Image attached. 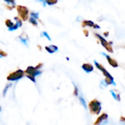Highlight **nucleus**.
<instances>
[{"instance_id":"nucleus-1","label":"nucleus","mask_w":125,"mask_h":125,"mask_svg":"<svg viewBox=\"0 0 125 125\" xmlns=\"http://www.w3.org/2000/svg\"><path fill=\"white\" fill-rule=\"evenodd\" d=\"M25 74H26V76L29 79L31 80L33 83H35L36 82V80H35V77L40 75L42 73V71L40 70L39 69H37L36 67H32V66H29L26 68V70L24 71Z\"/></svg>"},{"instance_id":"nucleus-2","label":"nucleus","mask_w":125,"mask_h":125,"mask_svg":"<svg viewBox=\"0 0 125 125\" xmlns=\"http://www.w3.org/2000/svg\"><path fill=\"white\" fill-rule=\"evenodd\" d=\"M89 108L91 114L94 115H99L102 111L101 103L98 100L94 99L89 103Z\"/></svg>"},{"instance_id":"nucleus-3","label":"nucleus","mask_w":125,"mask_h":125,"mask_svg":"<svg viewBox=\"0 0 125 125\" xmlns=\"http://www.w3.org/2000/svg\"><path fill=\"white\" fill-rule=\"evenodd\" d=\"M94 35L99 40L100 42L101 43V45H103V47H104V48L109 53H114V49L113 47L111 45L112 42H108L107 41L102 35L97 34V33H94Z\"/></svg>"},{"instance_id":"nucleus-4","label":"nucleus","mask_w":125,"mask_h":125,"mask_svg":"<svg viewBox=\"0 0 125 125\" xmlns=\"http://www.w3.org/2000/svg\"><path fill=\"white\" fill-rule=\"evenodd\" d=\"M24 75H25L24 71L19 69V70H17L16 71L10 73L7 77V79L9 81H19L20 79H21Z\"/></svg>"},{"instance_id":"nucleus-5","label":"nucleus","mask_w":125,"mask_h":125,"mask_svg":"<svg viewBox=\"0 0 125 125\" xmlns=\"http://www.w3.org/2000/svg\"><path fill=\"white\" fill-rule=\"evenodd\" d=\"M16 8H17L18 15L21 18V20L26 21L28 19L29 15V11L28 8L24 6H22V5H18L16 7Z\"/></svg>"},{"instance_id":"nucleus-6","label":"nucleus","mask_w":125,"mask_h":125,"mask_svg":"<svg viewBox=\"0 0 125 125\" xmlns=\"http://www.w3.org/2000/svg\"><path fill=\"white\" fill-rule=\"evenodd\" d=\"M94 64H95V66H96V67L99 70H100L102 73H103V75L105 76V78H109V79H114V77L109 73V72L104 67V66H103V64H100L99 62H97V61H94Z\"/></svg>"},{"instance_id":"nucleus-7","label":"nucleus","mask_w":125,"mask_h":125,"mask_svg":"<svg viewBox=\"0 0 125 125\" xmlns=\"http://www.w3.org/2000/svg\"><path fill=\"white\" fill-rule=\"evenodd\" d=\"M108 121V115L105 113L101 114L95 121L94 125H107Z\"/></svg>"},{"instance_id":"nucleus-8","label":"nucleus","mask_w":125,"mask_h":125,"mask_svg":"<svg viewBox=\"0 0 125 125\" xmlns=\"http://www.w3.org/2000/svg\"><path fill=\"white\" fill-rule=\"evenodd\" d=\"M101 54L103 55V56L106 58V59H107L108 64H109L111 67H114V68H116V67H119V64H118V62H117V61H116V59H113V58H112L111 56H110L108 54H106V53H101Z\"/></svg>"},{"instance_id":"nucleus-9","label":"nucleus","mask_w":125,"mask_h":125,"mask_svg":"<svg viewBox=\"0 0 125 125\" xmlns=\"http://www.w3.org/2000/svg\"><path fill=\"white\" fill-rule=\"evenodd\" d=\"M18 40L21 41V43H23V45H25L26 47H28L29 45V39L28 35L26 34V33L25 32H22L21 34V35L18 37Z\"/></svg>"},{"instance_id":"nucleus-10","label":"nucleus","mask_w":125,"mask_h":125,"mask_svg":"<svg viewBox=\"0 0 125 125\" xmlns=\"http://www.w3.org/2000/svg\"><path fill=\"white\" fill-rule=\"evenodd\" d=\"M82 69L86 73H90L92 72H93L94 70V67L92 64H89V63H85L82 65Z\"/></svg>"},{"instance_id":"nucleus-11","label":"nucleus","mask_w":125,"mask_h":125,"mask_svg":"<svg viewBox=\"0 0 125 125\" xmlns=\"http://www.w3.org/2000/svg\"><path fill=\"white\" fill-rule=\"evenodd\" d=\"M45 49L49 53H53L58 51V50H59L58 47L56 45H48V46H45Z\"/></svg>"},{"instance_id":"nucleus-12","label":"nucleus","mask_w":125,"mask_h":125,"mask_svg":"<svg viewBox=\"0 0 125 125\" xmlns=\"http://www.w3.org/2000/svg\"><path fill=\"white\" fill-rule=\"evenodd\" d=\"M94 23L92 21H90V20H84L82 21V26L83 27H86V26H88V27H92L93 28L94 26Z\"/></svg>"},{"instance_id":"nucleus-13","label":"nucleus","mask_w":125,"mask_h":125,"mask_svg":"<svg viewBox=\"0 0 125 125\" xmlns=\"http://www.w3.org/2000/svg\"><path fill=\"white\" fill-rule=\"evenodd\" d=\"M110 92H111V95L113 96V97L114 98V100H116L118 102H120L121 101V97H120V94H119L116 93V92L114 91V90H111Z\"/></svg>"},{"instance_id":"nucleus-14","label":"nucleus","mask_w":125,"mask_h":125,"mask_svg":"<svg viewBox=\"0 0 125 125\" xmlns=\"http://www.w3.org/2000/svg\"><path fill=\"white\" fill-rule=\"evenodd\" d=\"M40 37H45L48 40L51 41V37L49 36L48 33V32H46V31H42V32H41V34H40Z\"/></svg>"},{"instance_id":"nucleus-15","label":"nucleus","mask_w":125,"mask_h":125,"mask_svg":"<svg viewBox=\"0 0 125 125\" xmlns=\"http://www.w3.org/2000/svg\"><path fill=\"white\" fill-rule=\"evenodd\" d=\"M79 100H80L81 105L83 106V108H84L85 109H87V105H86V100H84V98H83L82 96H79Z\"/></svg>"},{"instance_id":"nucleus-16","label":"nucleus","mask_w":125,"mask_h":125,"mask_svg":"<svg viewBox=\"0 0 125 125\" xmlns=\"http://www.w3.org/2000/svg\"><path fill=\"white\" fill-rule=\"evenodd\" d=\"M44 1H45V4H47L49 6L54 5L58 2V0H44Z\"/></svg>"},{"instance_id":"nucleus-17","label":"nucleus","mask_w":125,"mask_h":125,"mask_svg":"<svg viewBox=\"0 0 125 125\" xmlns=\"http://www.w3.org/2000/svg\"><path fill=\"white\" fill-rule=\"evenodd\" d=\"M29 15H30V17H32V18H34L37 20V19H39L40 13L37 12H30Z\"/></svg>"},{"instance_id":"nucleus-18","label":"nucleus","mask_w":125,"mask_h":125,"mask_svg":"<svg viewBox=\"0 0 125 125\" xmlns=\"http://www.w3.org/2000/svg\"><path fill=\"white\" fill-rule=\"evenodd\" d=\"M14 20L15 21V23L19 26V27H21L22 26V25H23V23H22V20L20 18H18V17H15L14 18Z\"/></svg>"},{"instance_id":"nucleus-19","label":"nucleus","mask_w":125,"mask_h":125,"mask_svg":"<svg viewBox=\"0 0 125 125\" xmlns=\"http://www.w3.org/2000/svg\"><path fill=\"white\" fill-rule=\"evenodd\" d=\"M29 23H31L32 25H34V26H37V24H38V23H37V19H35V18H32V17H30L29 18Z\"/></svg>"},{"instance_id":"nucleus-20","label":"nucleus","mask_w":125,"mask_h":125,"mask_svg":"<svg viewBox=\"0 0 125 125\" xmlns=\"http://www.w3.org/2000/svg\"><path fill=\"white\" fill-rule=\"evenodd\" d=\"M14 24H15V23H13L12 22V21H11V20H10V19H7V20H6V21H5V25L7 26V28H8V29H9V28H10V27H12Z\"/></svg>"},{"instance_id":"nucleus-21","label":"nucleus","mask_w":125,"mask_h":125,"mask_svg":"<svg viewBox=\"0 0 125 125\" xmlns=\"http://www.w3.org/2000/svg\"><path fill=\"white\" fill-rule=\"evenodd\" d=\"M6 3H7L8 4L12 6V7H15V0H4Z\"/></svg>"},{"instance_id":"nucleus-22","label":"nucleus","mask_w":125,"mask_h":125,"mask_svg":"<svg viewBox=\"0 0 125 125\" xmlns=\"http://www.w3.org/2000/svg\"><path fill=\"white\" fill-rule=\"evenodd\" d=\"M33 1H36V2L40 4L42 7H45V6H46V4H45V2L44 0H33Z\"/></svg>"},{"instance_id":"nucleus-23","label":"nucleus","mask_w":125,"mask_h":125,"mask_svg":"<svg viewBox=\"0 0 125 125\" xmlns=\"http://www.w3.org/2000/svg\"><path fill=\"white\" fill-rule=\"evenodd\" d=\"M73 85H74V95L78 97V89L75 83H73Z\"/></svg>"},{"instance_id":"nucleus-24","label":"nucleus","mask_w":125,"mask_h":125,"mask_svg":"<svg viewBox=\"0 0 125 125\" xmlns=\"http://www.w3.org/2000/svg\"><path fill=\"white\" fill-rule=\"evenodd\" d=\"M7 56V53H5L4 51H2L1 49H0V58L5 57V56Z\"/></svg>"},{"instance_id":"nucleus-25","label":"nucleus","mask_w":125,"mask_h":125,"mask_svg":"<svg viewBox=\"0 0 125 125\" xmlns=\"http://www.w3.org/2000/svg\"><path fill=\"white\" fill-rule=\"evenodd\" d=\"M100 85H101L103 87H106V86H108V84L106 83V82H105V80L101 81V82H100Z\"/></svg>"},{"instance_id":"nucleus-26","label":"nucleus","mask_w":125,"mask_h":125,"mask_svg":"<svg viewBox=\"0 0 125 125\" xmlns=\"http://www.w3.org/2000/svg\"><path fill=\"white\" fill-rule=\"evenodd\" d=\"M11 86V84H8L6 87H5V89H4V93H3V94H4V96H5V93L7 92V89H9V87H10Z\"/></svg>"},{"instance_id":"nucleus-27","label":"nucleus","mask_w":125,"mask_h":125,"mask_svg":"<svg viewBox=\"0 0 125 125\" xmlns=\"http://www.w3.org/2000/svg\"><path fill=\"white\" fill-rule=\"evenodd\" d=\"M93 28H94V29H100V26H99L98 24H97V23H95Z\"/></svg>"},{"instance_id":"nucleus-28","label":"nucleus","mask_w":125,"mask_h":125,"mask_svg":"<svg viewBox=\"0 0 125 125\" xmlns=\"http://www.w3.org/2000/svg\"><path fill=\"white\" fill-rule=\"evenodd\" d=\"M120 121H121L122 122L125 123V117H124V116H122V117L120 118Z\"/></svg>"},{"instance_id":"nucleus-29","label":"nucleus","mask_w":125,"mask_h":125,"mask_svg":"<svg viewBox=\"0 0 125 125\" xmlns=\"http://www.w3.org/2000/svg\"><path fill=\"white\" fill-rule=\"evenodd\" d=\"M83 32H84V34H85V35H86V37L89 36V31H88L86 29H84V30H83Z\"/></svg>"},{"instance_id":"nucleus-30","label":"nucleus","mask_w":125,"mask_h":125,"mask_svg":"<svg viewBox=\"0 0 125 125\" xmlns=\"http://www.w3.org/2000/svg\"><path fill=\"white\" fill-rule=\"evenodd\" d=\"M0 111H1V108H0Z\"/></svg>"}]
</instances>
